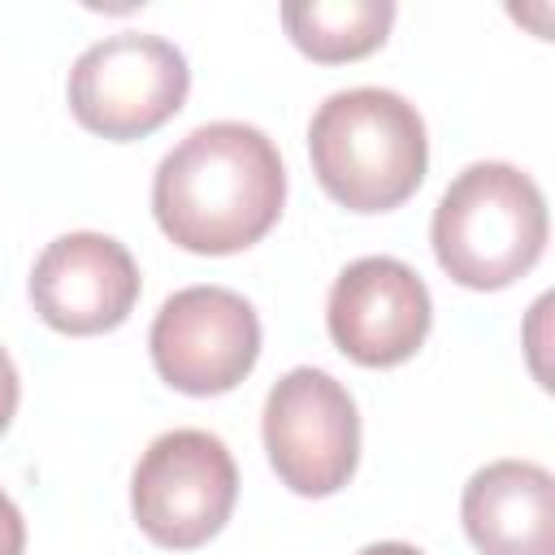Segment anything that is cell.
Segmentation results:
<instances>
[{
    "mask_svg": "<svg viewBox=\"0 0 555 555\" xmlns=\"http://www.w3.org/2000/svg\"><path fill=\"white\" fill-rule=\"evenodd\" d=\"M186 87H191L186 56L169 39L121 30L91 43L74 61L69 108L91 134L130 143L160 130L182 108Z\"/></svg>",
    "mask_w": 555,
    "mask_h": 555,
    "instance_id": "4",
    "label": "cell"
},
{
    "mask_svg": "<svg viewBox=\"0 0 555 555\" xmlns=\"http://www.w3.org/2000/svg\"><path fill=\"white\" fill-rule=\"evenodd\" d=\"M264 451L282 486L308 499L343 490L360 460V416L343 382L291 369L264 399Z\"/></svg>",
    "mask_w": 555,
    "mask_h": 555,
    "instance_id": "6",
    "label": "cell"
},
{
    "mask_svg": "<svg viewBox=\"0 0 555 555\" xmlns=\"http://www.w3.org/2000/svg\"><path fill=\"white\" fill-rule=\"evenodd\" d=\"M26 551V520L17 503L0 490V555H22Z\"/></svg>",
    "mask_w": 555,
    "mask_h": 555,
    "instance_id": "12",
    "label": "cell"
},
{
    "mask_svg": "<svg viewBox=\"0 0 555 555\" xmlns=\"http://www.w3.org/2000/svg\"><path fill=\"white\" fill-rule=\"evenodd\" d=\"M429 238L451 282L503 291L529 273L546 247V199L516 165L477 160L442 191Z\"/></svg>",
    "mask_w": 555,
    "mask_h": 555,
    "instance_id": "3",
    "label": "cell"
},
{
    "mask_svg": "<svg viewBox=\"0 0 555 555\" xmlns=\"http://www.w3.org/2000/svg\"><path fill=\"white\" fill-rule=\"evenodd\" d=\"M360 555H425V551H416V546H408V542H373V546H364Z\"/></svg>",
    "mask_w": 555,
    "mask_h": 555,
    "instance_id": "14",
    "label": "cell"
},
{
    "mask_svg": "<svg viewBox=\"0 0 555 555\" xmlns=\"http://www.w3.org/2000/svg\"><path fill=\"white\" fill-rule=\"evenodd\" d=\"M395 4L390 0H295L282 4V26L291 43L321 61L343 65L377 52L390 35Z\"/></svg>",
    "mask_w": 555,
    "mask_h": 555,
    "instance_id": "11",
    "label": "cell"
},
{
    "mask_svg": "<svg viewBox=\"0 0 555 555\" xmlns=\"http://www.w3.org/2000/svg\"><path fill=\"white\" fill-rule=\"evenodd\" d=\"M238 499V468L208 429H169L134 464L130 507L139 529L169 551H195L221 533Z\"/></svg>",
    "mask_w": 555,
    "mask_h": 555,
    "instance_id": "5",
    "label": "cell"
},
{
    "mask_svg": "<svg viewBox=\"0 0 555 555\" xmlns=\"http://www.w3.org/2000/svg\"><path fill=\"white\" fill-rule=\"evenodd\" d=\"M460 516L481 555H555V481L533 460L477 468L464 486Z\"/></svg>",
    "mask_w": 555,
    "mask_h": 555,
    "instance_id": "10",
    "label": "cell"
},
{
    "mask_svg": "<svg viewBox=\"0 0 555 555\" xmlns=\"http://www.w3.org/2000/svg\"><path fill=\"white\" fill-rule=\"evenodd\" d=\"M147 347L173 390L225 395L256 369L260 321L251 304L225 286H186L160 304Z\"/></svg>",
    "mask_w": 555,
    "mask_h": 555,
    "instance_id": "7",
    "label": "cell"
},
{
    "mask_svg": "<svg viewBox=\"0 0 555 555\" xmlns=\"http://www.w3.org/2000/svg\"><path fill=\"white\" fill-rule=\"evenodd\" d=\"M429 291L395 256H360L351 260L325 304L330 338L343 356L364 369H390L416 356L429 334Z\"/></svg>",
    "mask_w": 555,
    "mask_h": 555,
    "instance_id": "8",
    "label": "cell"
},
{
    "mask_svg": "<svg viewBox=\"0 0 555 555\" xmlns=\"http://www.w3.org/2000/svg\"><path fill=\"white\" fill-rule=\"evenodd\" d=\"M17 395H22V386H17V369H13L9 351L0 347V434L9 429V421H13V412H17Z\"/></svg>",
    "mask_w": 555,
    "mask_h": 555,
    "instance_id": "13",
    "label": "cell"
},
{
    "mask_svg": "<svg viewBox=\"0 0 555 555\" xmlns=\"http://www.w3.org/2000/svg\"><path fill=\"white\" fill-rule=\"evenodd\" d=\"M139 299V264L134 256L95 230L61 234L43 247L30 269V304L35 312L74 338L117 330Z\"/></svg>",
    "mask_w": 555,
    "mask_h": 555,
    "instance_id": "9",
    "label": "cell"
},
{
    "mask_svg": "<svg viewBox=\"0 0 555 555\" xmlns=\"http://www.w3.org/2000/svg\"><path fill=\"white\" fill-rule=\"evenodd\" d=\"M286 199L273 139L247 121L195 126L152 178V212L169 243L195 256H230L260 243Z\"/></svg>",
    "mask_w": 555,
    "mask_h": 555,
    "instance_id": "1",
    "label": "cell"
},
{
    "mask_svg": "<svg viewBox=\"0 0 555 555\" xmlns=\"http://www.w3.org/2000/svg\"><path fill=\"white\" fill-rule=\"evenodd\" d=\"M312 173L351 212H390L416 195L429 139L416 104L386 87L334 91L308 126Z\"/></svg>",
    "mask_w": 555,
    "mask_h": 555,
    "instance_id": "2",
    "label": "cell"
}]
</instances>
